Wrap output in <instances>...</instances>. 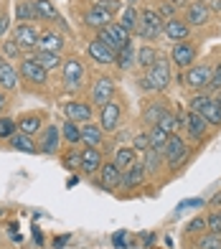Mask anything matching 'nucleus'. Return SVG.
<instances>
[{
    "mask_svg": "<svg viewBox=\"0 0 221 249\" xmlns=\"http://www.w3.org/2000/svg\"><path fill=\"white\" fill-rule=\"evenodd\" d=\"M163 160L168 163L170 171H181L186 165V160H188V145H186V140L181 135L173 132L168 138V142H165V148H163Z\"/></svg>",
    "mask_w": 221,
    "mask_h": 249,
    "instance_id": "nucleus-1",
    "label": "nucleus"
},
{
    "mask_svg": "<svg viewBox=\"0 0 221 249\" xmlns=\"http://www.w3.org/2000/svg\"><path fill=\"white\" fill-rule=\"evenodd\" d=\"M191 109L193 112H198L211 127H221V109L216 107V102H214V97H208V94H193L191 97Z\"/></svg>",
    "mask_w": 221,
    "mask_h": 249,
    "instance_id": "nucleus-2",
    "label": "nucleus"
},
{
    "mask_svg": "<svg viewBox=\"0 0 221 249\" xmlns=\"http://www.w3.org/2000/svg\"><path fill=\"white\" fill-rule=\"evenodd\" d=\"M145 79L150 82L153 92H165V89L170 87V79H173V76H170V61L165 59V56H163V59L158 56V61L148 69V76H145Z\"/></svg>",
    "mask_w": 221,
    "mask_h": 249,
    "instance_id": "nucleus-3",
    "label": "nucleus"
},
{
    "mask_svg": "<svg viewBox=\"0 0 221 249\" xmlns=\"http://www.w3.org/2000/svg\"><path fill=\"white\" fill-rule=\"evenodd\" d=\"M183 79H186V87H188V89L201 92V89H206L208 82H211V66H208V64H193V66L186 69Z\"/></svg>",
    "mask_w": 221,
    "mask_h": 249,
    "instance_id": "nucleus-4",
    "label": "nucleus"
},
{
    "mask_svg": "<svg viewBox=\"0 0 221 249\" xmlns=\"http://www.w3.org/2000/svg\"><path fill=\"white\" fill-rule=\"evenodd\" d=\"M20 76L28 79L31 84H41V87L49 82V71L36 61V56H23L20 59Z\"/></svg>",
    "mask_w": 221,
    "mask_h": 249,
    "instance_id": "nucleus-5",
    "label": "nucleus"
},
{
    "mask_svg": "<svg viewBox=\"0 0 221 249\" xmlns=\"http://www.w3.org/2000/svg\"><path fill=\"white\" fill-rule=\"evenodd\" d=\"M196 56H198V49L193 46L191 41H178L170 51V61L178 64L181 69H188V66L196 64Z\"/></svg>",
    "mask_w": 221,
    "mask_h": 249,
    "instance_id": "nucleus-6",
    "label": "nucleus"
},
{
    "mask_svg": "<svg viewBox=\"0 0 221 249\" xmlns=\"http://www.w3.org/2000/svg\"><path fill=\"white\" fill-rule=\"evenodd\" d=\"M13 41L18 43L20 51H36L38 49V31L31 23H20L13 31Z\"/></svg>",
    "mask_w": 221,
    "mask_h": 249,
    "instance_id": "nucleus-7",
    "label": "nucleus"
},
{
    "mask_svg": "<svg viewBox=\"0 0 221 249\" xmlns=\"http://www.w3.org/2000/svg\"><path fill=\"white\" fill-rule=\"evenodd\" d=\"M84 82V66L79 59H69V61H64V84L69 92H76V89L82 87Z\"/></svg>",
    "mask_w": 221,
    "mask_h": 249,
    "instance_id": "nucleus-8",
    "label": "nucleus"
},
{
    "mask_svg": "<svg viewBox=\"0 0 221 249\" xmlns=\"http://www.w3.org/2000/svg\"><path fill=\"white\" fill-rule=\"evenodd\" d=\"M119 117H122V107H119V102L109 99L107 105L102 107V115H99V124H102L104 132H115L119 127Z\"/></svg>",
    "mask_w": 221,
    "mask_h": 249,
    "instance_id": "nucleus-9",
    "label": "nucleus"
},
{
    "mask_svg": "<svg viewBox=\"0 0 221 249\" xmlns=\"http://www.w3.org/2000/svg\"><path fill=\"white\" fill-rule=\"evenodd\" d=\"M112 97H115V82H112V79H109V76L97 79L94 87H92V102H94V105H99V109H102Z\"/></svg>",
    "mask_w": 221,
    "mask_h": 249,
    "instance_id": "nucleus-10",
    "label": "nucleus"
},
{
    "mask_svg": "<svg viewBox=\"0 0 221 249\" xmlns=\"http://www.w3.org/2000/svg\"><path fill=\"white\" fill-rule=\"evenodd\" d=\"M208 124L198 112H193V109H188L186 112V130H188V135H191V140H196V142H201L204 138H206V132H208Z\"/></svg>",
    "mask_w": 221,
    "mask_h": 249,
    "instance_id": "nucleus-11",
    "label": "nucleus"
},
{
    "mask_svg": "<svg viewBox=\"0 0 221 249\" xmlns=\"http://www.w3.org/2000/svg\"><path fill=\"white\" fill-rule=\"evenodd\" d=\"M64 112H66V120H71L76 124H84V122H92V107L86 102H66L64 105Z\"/></svg>",
    "mask_w": 221,
    "mask_h": 249,
    "instance_id": "nucleus-12",
    "label": "nucleus"
},
{
    "mask_svg": "<svg viewBox=\"0 0 221 249\" xmlns=\"http://www.w3.org/2000/svg\"><path fill=\"white\" fill-rule=\"evenodd\" d=\"M102 153L99 148H84L82 150V163H79V171L86 173V176H94L99 168H102Z\"/></svg>",
    "mask_w": 221,
    "mask_h": 249,
    "instance_id": "nucleus-13",
    "label": "nucleus"
},
{
    "mask_svg": "<svg viewBox=\"0 0 221 249\" xmlns=\"http://www.w3.org/2000/svg\"><path fill=\"white\" fill-rule=\"evenodd\" d=\"M99 186H102L104 191H115L119 186V180H122V171L115 165V163H102V168H99Z\"/></svg>",
    "mask_w": 221,
    "mask_h": 249,
    "instance_id": "nucleus-14",
    "label": "nucleus"
},
{
    "mask_svg": "<svg viewBox=\"0 0 221 249\" xmlns=\"http://www.w3.org/2000/svg\"><path fill=\"white\" fill-rule=\"evenodd\" d=\"M208 5L201 3V0H196V3H191L188 8H186V23H188L191 28L193 26H206L208 23Z\"/></svg>",
    "mask_w": 221,
    "mask_h": 249,
    "instance_id": "nucleus-15",
    "label": "nucleus"
},
{
    "mask_svg": "<svg viewBox=\"0 0 221 249\" xmlns=\"http://www.w3.org/2000/svg\"><path fill=\"white\" fill-rule=\"evenodd\" d=\"M112 18L115 16H109L107 10H102L99 5H92L89 10L84 13V23L89 26V28H97V31H102V28H107L109 23H112Z\"/></svg>",
    "mask_w": 221,
    "mask_h": 249,
    "instance_id": "nucleus-16",
    "label": "nucleus"
},
{
    "mask_svg": "<svg viewBox=\"0 0 221 249\" xmlns=\"http://www.w3.org/2000/svg\"><path fill=\"white\" fill-rule=\"evenodd\" d=\"M142 180H145V165L135 160L127 171H122V180H119V186H122V188H137V186H142Z\"/></svg>",
    "mask_w": 221,
    "mask_h": 249,
    "instance_id": "nucleus-17",
    "label": "nucleus"
},
{
    "mask_svg": "<svg viewBox=\"0 0 221 249\" xmlns=\"http://www.w3.org/2000/svg\"><path fill=\"white\" fill-rule=\"evenodd\" d=\"M163 33L173 41H188V33H191V26L183 23L181 18H170L163 23Z\"/></svg>",
    "mask_w": 221,
    "mask_h": 249,
    "instance_id": "nucleus-18",
    "label": "nucleus"
},
{
    "mask_svg": "<svg viewBox=\"0 0 221 249\" xmlns=\"http://www.w3.org/2000/svg\"><path fill=\"white\" fill-rule=\"evenodd\" d=\"M33 3V10H36V18L38 20H53V23H64L61 20V13L56 10V5L51 0H31Z\"/></svg>",
    "mask_w": 221,
    "mask_h": 249,
    "instance_id": "nucleus-19",
    "label": "nucleus"
},
{
    "mask_svg": "<svg viewBox=\"0 0 221 249\" xmlns=\"http://www.w3.org/2000/svg\"><path fill=\"white\" fill-rule=\"evenodd\" d=\"M38 49L41 51H53V53H61L64 49V36L56 31H41L38 33Z\"/></svg>",
    "mask_w": 221,
    "mask_h": 249,
    "instance_id": "nucleus-20",
    "label": "nucleus"
},
{
    "mask_svg": "<svg viewBox=\"0 0 221 249\" xmlns=\"http://www.w3.org/2000/svg\"><path fill=\"white\" fill-rule=\"evenodd\" d=\"M59 145H61V142H59V127H56V124H49V127L41 132V153L56 155Z\"/></svg>",
    "mask_w": 221,
    "mask_h": 249,
    "instance_id": "nucleus-21",
    "label": "nucleus"
},
{
    "mask_svg": "<svg viewBox=\"0 0 221 249\" xmlns=\"http://www.w3.org/2000/svg\"><path fill=\"white\" fill-rule=\"evenodd\" d=\"M82 127V142L86 145V148H99L102 145V135H104V130L99 127V124H94V122H84V124H79Z\"/></svg>",
    "mask_w": 221,
    "mask_h": 249,
    "instance_id": "nucleus-22",
    "label": "nucleus"
},
{
    "mask_svg": "<svg viewBox=\"0 0 221 249\" xmlns=\"http://www.w3.org/2000/svg\"><path fill=\"white\" fill-rule=\"evenodd\" d=\"M89 56L97 61V64H115V51H109L107 46L99 38H94L92 43H89Z\"/></svg>",
    "mask_w": 221,
    "mask_h": 249,
    "instance_id": "nucleus-23",
    "label": "nucleus"
},
{
    "mask_svg": "<svg viewBox=\"0 0 221 249\" xmlns=\"http://www.w3.org/2000/svg\"><path fill=\"white\" fill-rule=\"evenodd\" d=\"M41 124H43V117L38 115V112H31V115H23L18 120V132L36 135V132H41Z\"/></svg>",
    "mask_w": 221,
    "mask_h": 249,
    "instance_id": "nucleus-24",
    "label": "nucleus"
},
{
    "mask_svg": "<svg viewBox=\"0 0 221 249\" xmlns=\"http://www.w3.org/2000/svg\"><path fill=\"white\" fill-rule=\"evenodd\" d=\"M0 87H3L5 92H13L18 87V71L13 69V64H8V61L0 66Z\"/></svg>",
    "mask_w": 221,
    "mask_h": 249,
    "instance_id": "nucleus-25",
    "label": "nucleus"
},
{
    "mask_svg": "<svg viewBox=\"0 0 221 249\" xmlns=\"http://www.w3.org/2000/svg\"><path fill=\"white\" fill-rule=\"evenodd\" d=\"M165 112H168V107H165V102H150L148 105V109L142 112V120H145V124H158L160 122V117L165 115Z\"/></svg>",
    "mask_w": 221,
    "mask_h": 249,
    "instance_id": "nucleus-26",
    "label": "nucleus"
},
{
    "mask_svg": "<svg viewBox=\"0 0 221 249\" xmlns=\"http://www.w3.org/2000/svg\"><path fill=\"white\" fill-rule=\"evenodd\" d=\"M36 61H38L46 71H53V69H59V66H61V56L53 53V51H41V49H36Z\"/></svg>",
    "mask_w": 221,
    "mask_h": 249,
    "instance_id": "nucleus-27",
    "label": "nucleus"
},
{
    "mask_svg": "<svg viewBox=\"0 0 221 249\" xmlns=\"http://www.w3.org/2000/svg\"><path fill=\"white\" fill-rule=\"evenodd\" d=\"M135 56H137V51L132 49V43H130V46H125V49H119V51H117L115 64H117L122 71H127V69H132V66H135Z\"/></svg>",
    "mask_w": 221,
    "mask_h": 249,
    "instance_id": "nucleus-28",
    "label": "nucleus"
},
{
    "mask_svg": "<svg viewBox=\"0 0 221 249\" xmlns=\"http://www.w3.org/2000/svg\"><path fill=\"white\" fill-rule=\"evenodd\" d=\"M16 18L20 20V23H33V20H38L31 0H18L16 3Z\"/></svg>",
    "mask_w": 221,
    "mask_h": 249,
    "instance_id": "nucleus-29",
    "label": "nucleus"
},
{
    "mask_svg": "<svg viewBox=\"0 0 221 249\" xmlns=\"http://www.w3.org/2000/svg\"><path fill=\"white\" fill-rule=\"evenodd\" d=\"M148 138H150V148H153V150H158V153H163L165 142H168V138H170V132H165L163 127H158V124H153L150 132H148Z\"/></svg>",
    "mask_w": 221,
    "mask_h": 249,
    "instance_id": "nucleus-30",
    "label": "nucleus"
},
{
    "mask_svg": "<svg viewBox=\"0 0 221 249\" xmlns=\"http://www.w3.org/2000/svg\"><path fill=\"white\" fill-rule=\"evenodd\" d=\"M10 145H13V150H23V153H38L36 142L31 140V135H23V132H16L13 138H10Z\"/></svg>",
    "mask_w": 221,
    "mask_h": 249,
    "instance_id": "nucleus-31",
    "label": "nucleus"
},
{
    "mask_svg": "<svg viewBox=\"0 0 221 249\" xmlns=\"http://www.w3.org/2000/svg\"><path fill=\"white\" fill-rule=\"evenodd\" d=\"M142 165H145V173H155V171H160V165H163V153L148 148L145 153H142Z\"/></svg>",
    "mask_w": 221,
    "mask_h": 249,
    "instance_id": "nucleus-32",
    "label": "nucleus"
},
{
    "mask_svg": "<svg viewBox=\"0 0 221 249\" xmlns=\"http://www.w3.org/2000/svg\"><path fill=\"white\" fill-rule=\"evenodd\" d=\"M61 135H64V140L69 142V145L82 142V127H79L76 122H71V120H66V122L61 124Z\"/></svg>",
    "mask_w": 221,
    "mask_h": 249,
    "instance_id": "nucleus-33",
    "label": "nucleus"
},
{
    "mask_svg": "<svg viewBox=\"0 0 221 249\" xmlns=\"http://www.w3.org/2000/svg\"><path fill=\"white\" fill-rule=\"evenodd\" d=\"M135 61H137V66H142V69H150V66L158 61V51L153 46H142L135 56Z\"/></svg>",
    "mask_w": 221,
    "mask_h": 249,
    "instance_id": "nucleus-34",
    "label": "nucleus"
},
{
    "mask_svg": "<svg viewBox=\"0 0 221 249\" xmlns=\"http://www.w3.org/2000/svg\"><path fill=\"white\" fill-rule=\"evenodd\" d=\"M119 171H127V168L135 163V150L132 148H119L117 153H115V160H112Z\"/></svg>",
    "mask_w": 221,
    "mask_h": 249,
    "instance_id": "nucleus-35",
    "label": "nucleus"
},
{
    "mask_svg": "<svg viewBox=\"0 0 221 249\" xmlns=\"http://www.w3.org/2000/svg\"><path fill=\"white\" fill-rule=\"evenodd\" d=\"M107 31L112 33V36H115V41H117V43H119V46H122V49H125V46H130V43H132V38H130L132 33H130L127 28H122V23H109V26H107Z\"/></svg>",
    "mask_w": 221,
    "mask_h": 249,
    "instance_id": "nucleus-36",
    "label": "nucleus"
},
{
    "mask_svg": "<svg viewBox=\"0 0 221 249\" xmlns=\"http://www.w3.org/2000/svg\"><path fill=\"white\" fill-rule=\"evenodd\" d=\"M18 132V122L13 117H0V140H10Z\"/></svg>",
    "mask_w": 221,
    "mask_h": 249,
    "instance_id": "nucleus-37",
    "label": "nucleus"
},
{
    "mask_svg": "<svg viewBox=\"0 0 221 249\" xmlns=\"http://www.w3.org/2000/svg\"><path fill=\"white\" fill-rule=\"evenodd\" d=\"M137 18H140V13L135 10V5H127L122 10V28H127L132 33V31H135V26H137Z\"/></svg>",
    "mask_w": 221,
    "mask_h": 249,
    "instance_id": "nucleus-38",
    "label": "nucleus"
},
{
    "mask_svg": "<svg viewBox=\"0 0 221 249\" xmlns=\"http://www.w3.org/2000/svg\"><path fill=\"white\" fill-rule=\"evenodd\" d=\"M140 20H142V23H148V26H153V28H160V31H163V18L158 16V10H153V8L142 10Z\"/></svg>",
    "mask_w": 221,
    "mask_h": 249,
    "instance_id": "nucleus-39",
    "label": "nucleus"
},
{
    "mask_svg": "<svg viewBox=\"0 0 221 249\" xmlns=\"http://www.w3.org/2000/svg\"><path fill=\"white\" fill-rule=\"evenodd\" d=\"M198 249H221V234H204L198 239Z\"/></svg>",
    "mask_w": 221,
    "mask_h": 249,
    "instance_id": "nucleus-40",
    "label": "nucleus"
},
{
    "mask_svg": "<svg viewBox=\"0 0 221 249\" xmlns=\"http://www.w3.org/2000/svg\"><path fill=\"white\" fill-rule=\"evenodd\" d=\"M206 229L211 231V234H221V211L219 209L206 216Z\"/></svg>",
    "mask_w": 221,
    "mask_h": 249,
    "instance_id": "nucleus-41",
    "label": "nucleus"
},
{
    "mask_svg": "<svg viewBox=\"0 0 221 249\" xmlns=\"http://www.w3.org/2000/svg\"><path fill=\"white\" fill-rule=\"evenodd\" d=\"M158 127H163L165 132H175V130H178V122H175V115H173V112L168 109V112H165V115L160 117V122H158Z\"/></svg>",
    "mask_w": 221,
    "mask_h": 249,
    "instance_id": "nucleus-42",
    "label": "nucleus"
},
{
    "mask_svg": "<svg viewBox=\"0 0 221 249\" xmlns=\"http://www.w3.org/2000/svg\"><path fill=\"white\" fill-rule=\"evenodd\" d=\"M79 163H82V150H71V153L64 155V168L66 171H76Z\"/></svg>",
    "mask_w": 221,
    "mask_h": 249,
    "instance_id": "nucleus-43",
    "label": "nucleus"
},
{
    "mask_svg": "<svg viewBox=\"0 0 221 249\" xmlns=\"http://www.w3.org/2000/svg\"><path fill=\"white\" fill-rule=\"evenodd\" d=\"M150 148V138H148V132H142V135H137L135 140H132V150L135 153H145Z\"/></svg>",
    "mask_w": 221,
    "mask_h": 249,
    "instance_id": "nucleus-44",
    "label": "nucleus"
},
{
    "mask_svg": "<svg viewBox=\"0 0 221 249\" xmlns=\"http://www.w3.org/2000/svg\"><path fill=\"white\" fill-rule=\"evenodd\" d=\"M173 13H175V8H173L170 0H168V3H160V5H158V16L163 18V23H165V20H170V18H175Z\"/></svg>",
    "mask_w": 221,
    "mask_h": 249,
    "instance_id": "nucleus-45",
    "label": "nucleus"
},
{
    "mask_svg": "<svg viewBox=\"0 0 221 249\" xmlns=\"http://www.w3.org/2000/svg\"><path fill=\"white\" fill-rule=\"evenodd\" d=\"M208 89H211V92H219V89H221V64H216V69H211V82H208Z\"/></svg>",
    "mask_w": 221,
    "mask_h": 249,
    "instance_id": "nucleus-46",
    "label": "nucleus"
},
{
    "mask_svg": "<svg viewBox=\"0 0 221 249\" xmlns=\"http://www.w3.org/2000/svg\"><path fill=\"white\" fill-rule=\"evenodd\" d=\"M206 229V219L204 216H196L188 226H186V231H188V234H198V231H204Z\"/></svg>",
    "mask_w": 221,
    "mask_h": 249,
    "instance_id": "nucleus-47",
    "label": "nucleus"
},
{
    "mask_svg": "<svg viewBox=\"0 0 221 249\" xmlns=\"http://www.w3.org/2000/svg\"><path fill=\"white\" fill-rule=\"evenodd\" d=\"M99 8H102V10H107V13L109 16H115L117 13V10H119V0H99V3H97Z\"/></svg>",
    "mask_w": 221,
    "mask_h": 249,
    "instance_id": "nucleus-48",
    "label": "nucleus"
},
{
    "mask_svg": "<svg viewBox=\"0 0 221 249\" xmlns=\"http://www.w3.org/2000/svg\"><path fill=\"white\" fill-rule=\"evenodd\" d=\"M112 242H115V247L122 249V247L127 244V234H125V231H115V234H112Z\"/></svg>",
    "mask_w": 221,
    "mask_h": 249,
    "instance_id": "nucleus-49",
    "label": "nucleus"
},
{
    "mask_svg": "<svg viewBox=\"0 0 221 249\" xmlns=\"http://www.w3.org/2000/svg\"><path fill=\"white\" fill-rule=\"evenodd\" d=\"M8 28H10V18H8L5 13H0V38L8 33Z\"/></svg>",
    "mask_w": 221,
    "mask_h": 249,
    "instance_id": "nucleus-50",
    "label": "nucleus"
},
{
    "mask_svg": "<svg viewBox=\"0 0 221 249\" xmlns=\"http://www.w3.org/2000/svg\"><path fill=\"white\" fill-rule=\"evenodd\" d=\"M5 53H8V56H20L18 43H16V41H5Z\"/></svg>",
    "mask_w": 221,
    "mask_h": 249,
    "instance_id": "nucleus-51",
    "label": "nucleus"
},
{
    "mask_svg": "<svg viewBox=\"0 0 221 249\" xmlns=\"http://www.w3.org/2000/svg\"><path fill=\"white\" fill-rule=\"evenodd\" d=\"M196 206H206V203L201 198H193V201H183L181 203V209H196Z\"/></svg>",
    "mask_w": 221,
    "mask_h": 249,
    "instance_id": "nucleus-52",
    "label": "nucleus"
},
{
    "mask_svg": "<svg viewBox=\"0 0 221 249\" xmlns=\"http://www.w3.org/2000/svg\"><path fill=\"white\" fill-rule=\"evenodd\" d=\"M170 3H173L175 10H178V8H188V5H191V0H170Z\"/></svg>",
    "mask_w": 221,
    "mask_h": 249,
    "instance_id": "nucleus-53",
    "label": "nucleus"
},
{
    "mask_svg": "<svg viewBox=\"0 0 221 249\" xmlns=\"http://www.w3.org/2000/svg\"><path fill=\"white\" fill-rule=\"evenodd\" d=\"M140 89H142V92H153V87H150V82H148V79H140Z\"/></svg>",
    "mask_w": 221,
    "mask_h": 249,
    "instance_id": "nucleus-54",
    "label": "nucleus"
},
{
    "mask_svg": "<svg viewBox=\"0 0 221 249\" xmlns=\"http://www.w3.org/2000/svg\"><path fill=\"white\" fill-rule=\"evenodd\" d=\"M5 105H8V97H5L3 92H0V112H3V109H5Z\"/></svg>",
    "mask_w": 221,
    "mask_h": 249,
    "instance_id": "nucleus-55",
    "label": "nucleus"
},
{
    "mask_svg": "<svg viewBox=\"0 0 221 249\" xmlns=\"http://www.w3.org/2000/svg\"><path fill=\"white\" fill-rule=\"evenodd\" d=\"M219 203H221V191H219V194L211 198V206H219Z\"/></svg>",
    "mask_w": 221,
    "mask_h": 249,
    "instance_id": "nucleus-56",
    "label": "nucleus"
},
{
    "mask_svg": "<svg viewBox=\"0 0 221 249\" xmlns=\"http://www.w3.org/2000/svg\"><path fill=\"white\" fill-rule=\"evenodd\" d=\"M214 102H216V107L221 109V89H219V92H216V97H214Z\"/></svg>",
    "mask_w": 221,
    "mask_h": 249,
    "instance_id": "nucleus-57",
    "label": "nucleus"
},
{
    "mask_svg": "<svg viewBox=\"0 0 221 249\" xmlns=\"http://www.w3.org/2000/svg\"><path fill=\"white\" fill-rule=\"evenodd\" d=\"M214 8L219 10V13H221V0H216V3H214Z\"/></svg>",
    "mask_w": 221,
    "mask_h": 249,
    "instance_id": "nucleus-58",
    "label": "nucleus"
},
{
    "mask_svg": "<svg viewBox=\"0 0 221 249\" xmlns=\"http://www.w3.org/2000/svg\"><path fill=\"white\" fill-rule=\"evenodd\" d=\"M5 64V56H0V66H3Z\"/></svg>",
    "mask_w": 221,
    "mask_h": 249,
    "instance_id": "nucleus-59",
    "label": "nucleus"
},
{
    "mask_svg": "<svg viewBox=\"0 0 221 249\" xmlns=\"http://www.w3.org/2000/svg\"><path fill=\"white\" fill-rule=\"evenodd\" d=\"M0 13H3V3H0Z\"/></svg>",
    "mask_w": 221,
    "mask_h": 249,
    "instance_id": "nucleus-60",
    "label": "nucleus"
},
{
    "mask_svg": "<svg viewBox=\"0 0 221 249\" xmlns=\"http://www.w3.org/2000/svg\"><path fill=\"white\" fill-rule=\"evenodd\" d=\"M201 3H206V0H201Z\"/></svg>",
    "mask_w": 221,
    "mask_h": 249,
    "instance_id": "nucleus-61",
    "label": "nucleus"
}]
</instances>
